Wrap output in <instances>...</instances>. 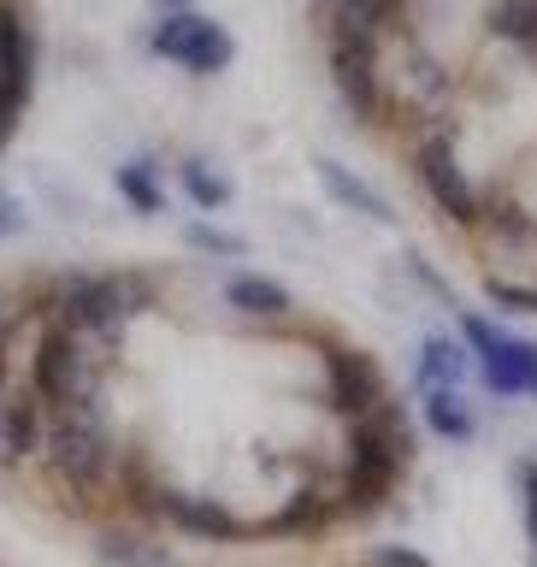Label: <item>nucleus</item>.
I'll use <instances>...</instances> for the list:
<instances>
[{"label":"nucleus","instance_id":"f257e3e1","mask_svg":"<svg viewBox=\"0 0 537 567\" xmlns=\"http://www.w3.org/2000/svg\"><path fill=\"white\" fill-rule=\"evenodd\" d=\"M455 337L473 354V372L490 396L503 402H537V337L503 331L490 313L455 308Z\"/></svg>","mask_w":537,"mask_h":567},{"label":"nucleus","instance_id":"6e6552de","mask_svg":"<svg viewBox=\"0 0 537 567\" xmlns=\"http://www.w3.org/2000/svg\"><path fill=\"white\" fill-rule=\"evenodd\" d=\"M420 420L425 432L443 443H473L478 437V408L467 402V390H420Z\"/></svg>","mask_w":537,"mask_h":567},{"label":"nucleus","instance_id":"423d86ee","mask_svg":"<svg viewBox=\"0 0 537 567\" xmlns=\"http://www.w3.org/2000/svg\"><path fill=\"white\" fill-rule=\"evenodd\" d=\"M313 172H319V184L331 189V202H337V207L361 213L366 225H396V202H390V195H379V189H372V184H366L361 172H349L343 159H326V154H319V159H313Z\"/></svg>","mask_w":537,"mask_h":567},{"label":"nucleus","instance_id":"f8f14e48","mask_svg":"<svg viewBox=\"0 0 537 567\" xmlns=\"http://www.w3.org/2000/svg\"><path fill=\"white\" fill-rule=\"evenodd\" d=\"M485 296H490V308H503V313H526V319H537V284L485 278Z\"/></svg>","mask_w":537,"mask_h":567},{"label":"nucleus","instance_id":"9d476101","mask_svg":"<svg viewBox=\"0 0 537 567\" xmlns=\"http://www.w3.org/2000/svg\"><path fill=\"white\" fill-rule=\"evenodd\" d=\"M184 243L195 248V255H213V260H242L248 255V237H237V230L213 225V219H189L184 225Z\"/></svg>","mask_w":537,"mask_h":567},{"label":"nucleus","instance_id":"dca6fc26","mask_svg":"<svg viewBox=\"0 0 537 567\" xmlns=\"http://www.w3.org/2000/svg\"><path fill=\"white\" fill-rule=\"evenodd\" d=\"M526 567H537V549H526Z\"/></svg>","mask_w":537,"mask_h":567},{"label":"nucleus","instance_id":"39448f33","mask_svg":"<svg viewBox=\"0 0 537 567\" xmlns=\"http://www.w3.org/2000/svg\"><path fill=\"white\" fill-rule=\"evenodd\" d=\"M473 354L455 331H425L414 343V384L420 390H467Z\"/></svg>","mask_w":537,"mask_h":567},{"label":"nucleus","instance_id":"4468645a","mask_svg":"<svg viewBox=\"0 0 537 567\" xmlns=\"http://www.w3.org/2000/svg\"><path fill=\"white\" fill-rule=\"evenodd\" d=\"M24 230V207H18V195L0 189V237H18Z\"/></svg>","mask_w":537,"mask_h":567},{"label":"nucleus","instance_id":"2eb2a0df","mask_svg":"<svg viewBox=\"0 0 537 567\" xmlns=\"http://www.w3.org/2000/svg\"><path fill=\"white\" fill-rule=\"evenodd\" d=\"M154 12H159V18H172V12H202V0H154Z\"/></svg>","mask_w":537,"mask_h":567},{"label":"nucleus","instance_id":"0eeeda50","mask_svg":"<svg viewBox=\"0 0 537 567\" xmlns=\"http://www.w3.org/2000/svg\"><path fill=\"white\" fill-rule=\"evenodd\" d=\"M113 189H118V202L131 207V213L159 219V213H166V166H159V154L124 159V166L113 172Z\"/></svg>","mask_w":537,"mask_h":567},{"label":"nucleus","instance_id":"20e7f679","mask_svg":"<svg viewBox=\"0 0 537 567\" xmlns=\"http://www.w3.org/2000/svg\"><path fill=\"white\" fill-rule=\"evenodd\" d=\"M478 24H485V42L496 53H508L514 65L537 71V0H485Z\"/></svg>","mask_w":537,"mask_h":567},{"label":"nucleus","instance_id":"7ed1b4c3","mask_svg":"<svg viewBox=\"0 0 537 567\" xmlns=\"http://www.w3.org/2000/svg\"><path fill=\"white\" fill-rule=\"evenodd\" d=\"M213 301H219L230 319H242V326H283V319L301 313L290 284L272 278V272H255V266H237V272L213 278Z\"/></svg>","mask_w":537,"mask_h":567},{"label":"nucleus","instance_id":"9b49d317","mask_svg":"<svg viewBox=\"0 0 537 567\" xmlns=\"http://www.w3.org/2000/svg\"><path fill=\"white\" fill-rule=\"evenodd\" d=\"M514 503H520L526 549H537V455H520V461H514Z\"/></svg>","mask_w":537,"mask_h":567},{"label":"nucleus","instance_id":"f03ea898","mask_svg":"<svg viewBox=\"0 0 537 567\" xmlns=\"http://www.w3.org/2000/svg\"><path fill=\"white\" fill-rule=\"evenodd\" d=\"M148 48L166 65L189 71V78H219L237 60V35H230L213 12H172L148 30Z\"/></svg>","mask_w":537,"mask_h":567},{"label":"nucleus","instance_id":"1a4fd4ad","mask_svg":"<svg viewBox=\"0 0 537 567\" xmlns=\"http://www.w3.org/2000/svg\"><path fill=\"white\" fill-rule=\"evenodd\" d=\"M177 189H184L189 207H202V213H219V207L237 202L230 172L219 166V159H207V154H184V159H177Z\"/></svg>","mask_w":537,"mask_h":567},{"label":"nucleus","instance_id":"ddd939ff","mask_svg":"<svg viewBox=\"0 0 537 567\" xmlns=\"http://www.w3.org/2000/svg\"><path fill=\"white\" fill-rule=\"evenodd\" d=\"M372 567H432V556H420V549H407V544H384L379 556H372Z\"/></svg>","mask_w":537,"mask_h":567}]
</instances>
